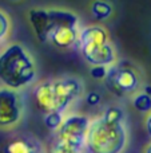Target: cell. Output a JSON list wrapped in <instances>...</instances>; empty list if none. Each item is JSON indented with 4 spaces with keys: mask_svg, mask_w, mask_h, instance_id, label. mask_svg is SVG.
<instances>
[{
    "mask_svg": "<svg viewBox=\"0 0 151 153\" xmlns=\"http://www.w3.org/2000/svg\"><path fill=\"white\" fill-rule=\"evenodd\" d=\"M84 146L90 153L125 152L127 146V130L122 109L110 106L102 117L90 121Z\"/></svg>",
    "mask_w": 151,
    "mask_h": 153,
    "instance_id": "obj_1",
    "label": "cell"
},
{
    "mask_svg": "<svg viewBox=\"0 0 151 153\" xmlns=\"http://www.w3.org/2000/svg\"><path fill=\"white\" fill-rule=\"evenodd\" d=\"M36 76V66L24 46L11 43L0 53V82L4 87L19 90L32 83Z\"/></svg>",
    "mask_w": 151,
    "mask_h": 153,
    "instance_id": "obj_2",
    "label": "cell"
},
{
    "mask_svg": "<svg viewBox=\"0 0 151 153\" xmlns=\"http://www.w3.org/2000/svg\"><path fill=\"white\" fill-rule=\"evenodd\" d=\"M82 93V83L75 78L44 81L36 86L34 98L44 114L63 113L67 106Z\"/></svg>",
    "mask_w": 151,
    "mask_h": 153,
    "instance_id": "obj_3",
    "label": "cell"
},
{
    "mask_svg": "<svg viewBox=\"0 0 151 153\" xmlns=\"http://www.w3.org/2000/svg\"><path fill=\"white\" fill-rule=\"evenodd\" d=\"M76 43L83 58L92 66H107L115 61L114 47L103 27L90 26L83 28Z\"/></svg>",
    "mask_w": 151,
    "mask_h": 153,
    "instance_id": "obj_4",
    "label": "cell"
},
{
    "mask_svg": "<svg viewBox=\"0 0 151 153\" xmlns=\"http://www.w3.org/2000/svg\"><path fill=\"white\" fill-rule=\"evenodd\" d=\"M28 20L37 39L42 43H48L51 35L58 27L71 22H78V16L64 10L32 8L28 12Z\"/></svg>",
    "mask_w": 151,
    "mask_h": 153,
    "instance_id": "obj_5",
    "label": "cell"
},
{
    "mask_svg": "<svg viewBox=\"0 0 151 153\" xmlns=\"http://www.w3.org/2000/svg\"><path fill=\"white\" fill-rule=\"evenodd\" d=\"M106 86L118 97L133 94L141 86V75L134 65L122 62L112 66L106 73Z\"/></svg>",
    "mask_w": 151,
    "mask_h": 153,
    "instance_id": "obj_6",
    "label": "cell"
},
{
    "mask_svg": "<svg viewBox=\"0 0 151 153\" xmlns=\"http://www.w3.org/2000/svg\"><path fill=\"white\" fill-rule=\"evenodd\" d=\"M24 103L18 90L0 87V129H11L23 118Z\"/></svg>",
    "mask_w": 151,
    "mask_h": 153,
    "instance_id": "obj_7",
    "label": "cell"
},
{
    "mask_svg": "<svg viewBox=\"0 0 151 153\" xmlns=\"http://www.w3.org/2000/svg\"><path fill=\"white\" fill-rule=\"evenodd\" d=\"M90 125V118L80 114H72L63 120L62 125L56 130L55 138L68 144L71 146L83 151L87 129Z\"/></svg>",
    "mask_w": 151,
    "mask_h": 153,
    "instance_id": "obj_8",
    "label": "cell"
},
{
    "mask_svg": "<svg viewBox=\"0 0 151 153\" xmlns=\"http://www.w3.org/2000/svg\"><path fill=\"white\" fill-rule=\"evenodd\" d=\"M78 36H79L78 22H71V23H66L58 27L51 35L48 42L59 48H68L76 43Z\"/></svg>",
    "mask_w": 151,
    "mask_h": 153,
    "instance_id": "obj_9",
    "label": "cell"
},
{
    "mask_svg": "<svg viewBox=\"0 0 151 153\" xmlns=\"http://www.w3.org/2000/svg\"><path fill=\"white\" fill-rule=\"evenodd\" d=\"M37 152H39V148H37L36 143L26 137L13 138L4 148V153H37Z\"/></svg>",
    "mask_w": 151,
    "mask_h": 153,
    "instance_id": "obj_10",
    "label": "cell"
},
{
    "mask_svg": "<svg viewBox=\"0 0 151 153\" xmlns=\"http://www.w3.org/2000/svg\"><path fill=\"white\" fill-rule=\"evenodd\" d=\"M91 12L99 20H103L111 16L112 13V7L110 3L103 1V0H95V1L91 4Z\"/></svg>",
    "mask_w": 151,
    "mask_h": 153,
    "instance_id": "obj_11",
    "label": "cell"
},
{
    "mask_svg": "<svg viewBox=\"0 0 151 153\" xmlns=\"http://www.w3.org/2000/svg\"><path fill=\"white\" fill-rule=\"evenodd\" d=\"M133 105L141 113H149L151 111V95L147 93H141L133 100Z\"/></svg>",
    "mask_w": 151,
    "mask_h": 153,
    "instance_id": "obj_12",
    "label": "cell"
},
{
    "mask_svg": "<svg viewBox=\"0 0 151 153\" xmlns=\"http://www.w3.org/2000/svg\"><path fill=\"white\" fill-rule=\"evenodd\" d=\"M63 120L64 118L60 113H48V114H45V117H44V124L48 129L58 130L59 126L62 125V122H63Z\"/></svg>",
    "mask_w": 151,
    "mask_h": 153,
    "instance_id": "obj_13",
    "label": "cell"
},
{
    "mask_svg": "<svg viewBox=\"0 0 151 153\" xmlns=\"http://www.w3.org/2000/svg\"><path fill=\"white\" fill-rule=\"evenodd\" d=\"M10 30H11L10 18H8V15L4 12V11L0 10V42L7 38Z\"/></svg>",
    "mask_w": 151,
    "mask_h": 153,
    "instance_id": "obj_14",
    "label": "cell"
},
{
    "mask_svg": "<svg viewBox=\"0 0 151 153\" xmlns=\"http://www.w3.org/2000/svg\"><path fill=\"white\" fill-rule=\"evenodd\" d=\"M91 76H94V78L99 79V78H104L106 76V67L104 66H92L91 67Z\"/></svg>",
    "mask_w": 151,
    "mask_h": 153,
    "instance_id": "obj_15",
    "label": "cell"
},
{
    "mask_svg": "<svg viewBox=\"0 0 151 153\" xmlns=\"http://www.w3.org/2000/svg\"><path fill=\"white\" fill-rule=\"evenodd\" d=\"M87 102L88 105H98L99 102H100V95L98 94V93H90V94L87 95Z\"/></svg>",
    "mask_w": 151,
    "mask_h": 153,
    "instance_id": "obj_16",
    "label": "cell"
},
{
    "mask_svg": "<svg viewBox=\"0 0 151 153\" xmlns=\"http://www.w3.org/2000/svg\"><path fill=\"white\" fill-rule=\"evenodd\" d=\"M146 130H147V133H149V136L151 137V113L146 118Z\"/></svg>",
    "mask_w": 151,
    "mask_h": 153,
    "instance_id": "obj_17",
    "label": "cell"
},
{
    "mask_svg": "<svg viewBox=\"0 0 151 153\" xmlns=\"http://www.w3.org/2000/svg\"><path fill=\"white\" fill-rule=\"evenodd\" d=\"M144 153H151V144H149L146 148V151H144Z\"/></svg>",
    "mask_w": 151,
    "mask_h": 153,
    "instance_id": "obj_18",
    "label": "cell"
}]
</instances>
